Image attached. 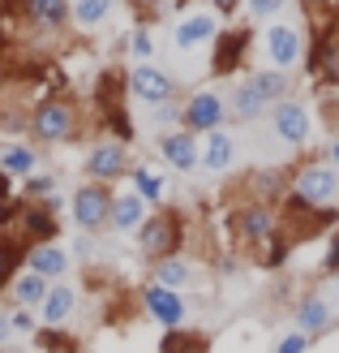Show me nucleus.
Instances as JSON below:
<instances>
[{"label":"nucleus","mask_w":339,"mask_h":353,"mask_svg":"<svg viewBox=\"0 0 339 353\" xmlns=\"http://www.w3.org/2000/svg\"><path fill=\"white\" fill-rule=\"evenodd\" d=\"M292 207H305V211H331V203L339 199V168L327 164V160H309L300 164L296 176H292Z\"/></svg>","instance_id":"f257e3e1"},{"label":"nucleus","mask_w":339,"mask_h":353,"mask_svg":"<svg viewBox=\"0 0 339 353\" xmlns=\"http://www.w3.org/2000/svg\"><path fill=\"white\" fill-rule=\"evenodd\" d=\"M30 134L39 143H65V138L78 134V108L69 99H43L30 112Z\"/></svg>","instance_id":"f03ea898"},{"label":"nucleus","mask_w":339,"mask_h":353,"mask_svg":"<svg viewBox=\"0 0 339 353\" xmlns=\"http://www.w3.org/2000/svg\"><path fill=\"white\" fill-rule=\"evenodd\" d=\"M266 61H271V69H279V74H288V69L300 65V57H305V30L292 26V22H275L266 26Z\"/></svg>","instance_id":"7ed1b4c3"},{"label":"nucleus","mask_w":339,"mask_h":353,"mask_svg":"<svg viewBox=\"0 0 339 353\" xmlns=\"http://www.w3.org/2000/svg\"><path fill=\"white\" fill-rule=\"evenodd\" d=\"M138 245H142V254H151V259H172V250L181 245V220H176L172 211L146 216L138 228Z\"/></svg>","instance_id":"20e7f679"},{"label":"nucleus","mask_w":339,"mask_h":353,"mask_svg":"<svg viewBox=\"0 0 339 353\" xmlns=\"http://www.w3.org/2000/svg\"><path fill=\"white\" fill-rule=\"evenodd\" d=\"M223 117H228V103L219 91H193L189 103L181 108V121L189 125V134H210V130H223Z\"/></svg>","instance_id":"39448f33"},{"label":"nucleus","mask_w":339,"mask_h":353,"mask_svg":"<svg viewBox=\"0 0 339 353\" xmlns=\"http://www.w3.org/2000/svg\"><path fill=\"white\" fill-rule=\"evenodd\" d=\"M271 125H275V138H279V143H288V147H305V143H309L314 121H309V108H305V103L283 99V103H275V108H271Z\"/></svg>","instance_id":"423d86ee"},{"label":"nucleus","mask_w":339,"mask_h":353,"mask_svg":"<svg viewBox=\"0 0 339 353\" xmlns=\"http://www.w3.org/2000/svg\"><path fill=\"white\" fill-rule=\"evenodd\" d=\"M292 319H296V332H305V336H322V332L339 327V314L327 302V293H300Z\"/></svg>","instance_id":"0eeeda50"},{"label":"nucleus","mask_w":339,"mask_h":353,"mask_svg":"<svg viewBox=\"0 0 339 353\" xmlns=\"http://www.w3.org/2000/svg\"><path fill=\"white\" fill-rule=\"evenodd\" d=\"M129 95L142 99V103H151V108H159V103L176 99V82L164 74V69H155V65H138L129 74Z\"/></svg>","instance_id":"6e6552de"},{"label":"nucleus","mask_w":339,"mask_h":353,"mask_svg":"<svg viewBox=\"0 0 339 353\" xmlns=\"http://www.w3.org/2000/svg\"><path fill=\"white\" fill-rule=\"evenodd\" d=\"M142 306H146V314L151 319H159L164 327H181L185 323V314H189V306H185V297L181 293H172V289H159V285H146L142 289Z\"/></svg>","instance_id":"1a4fd4ad"},{"label":"nucleus","mask_w":339,"mask_h":353,"mask_svg":"<svg viewBox=\"0 0 339 353\" xmlns=\"http://www.w3.org/2000/svg\"><path fill=\"white\" fill-rule=\"evenodd\" d=\"M210 39H219V17L215 13H185L181 22L172 26V43L181 52H193V48H202Z\"/></svg>","instance_id":"9d476101"},{"label":"nucleus","mask_w":339,"mask_h":353,"mask_svg":"<svg viewBox=\"0 0 339 353\" xmlns=\"http://www.w3.org/2000/svg\"><path fill=\"white\" fill-rule=\"evenodd\" d=\"M112 216V194L103 190V185H82L74 194V220L82 228H99V224H108Z\"/></svg>","instance_id":"9b49d317"},{"label":"nucleus","mask_w":339,"mask_h":353,"mask_svg":"<svg viewBox=\"0 0 339 353\" xmlns=\"http://www.w3.org/2000/svg\"><path fill=\"white\" fill-rule=\"evenodd\" d=\"M159 151H164V160H168L176 172H189V168L202 164V147H198V138H193L189 130L164 134V138H159Z\"/></svg>","instance_id":"f8f14e48"},{"label":"nucleus","mask_w":339,"mask_h":353,"mask_svg":"<svg viewBox=\"0 0 339 353\" xmlns=\"http://www.w3.org/2000/svg\"><path fill=\"white\" fill-rule=\"evenodd\" d=\"M237 233L245 237V241H275V233H279V224H275V211L266 207V203H254V207H245L241 216H237Z\"/></svg>","instance_id":"ddd939ff"},{"label":"nucleus","mask_w":339,"mask_h":353,"mask_svg":"<svg viewBox=\"0 0 339 353\" xmlns=\"http://www.w3.org/2000/svg\"><path fill=\"white\" fill-rule=\"evenodd\" d=\"M26 272L43 276V280H56V276L69 272V254L61 250L56 241H39V245H30V250H26Z\"/></svg>","instance_id":"4468645a"},{"label":"nucleus","mask_w":339,"mask_h":353,"mask_svg":"<svg viewBox=\"0 0 339 353\" xmlns=\"http://www.w3.org/2000/svg\"><path fill=\"white\" fill-rule=\"evenodd\" d=\"M86 172H91L95 181H116L124 172V143H99L86 155Z\"/></svg>","instance_id":"2eb2a0df"},{"label":"nucleus","mask_w":339,"mask_h":353,"mask_svg":"<svg viewBox=\"0 0 339 353\" xmlns=\"http://www.w3.org/2000/svg\"><path fill=\"white\" fill-rule=\"evenodd\" d=\"M232 160H237V143H232V134H228V130H210L206 143H202V168L228 172Z\"/></svg>","instance_id":"dca6fc26"},{"label":"nucleus","mask_w":339,"mask_h":353,"mask_svg":"<svg viewBox=\"0 0 339 353\" xmlns=\"http://www.w3.org/2000/svg\"><path fill=\"white\" fill-rule=\"evenodd\" d=\"M245 52H249V30H241V26L228 30V34L215 39V65H210V69H215V74H232V69L241 65Z\"/></svg>","instance_id":"f3484780"},{"label":"nucleus","mask_w":339,"mask_h":353,"mask_svg":"<svg viewBox=\"0 0 339 353\" xmlns=\"http://www.w3.org/2000/svg\"><path fill=\"white\" fill-rule=\"evenodd\" d=\"M120 233H133V228H142V220H146V199L142 194H112V216H108Z\"/></svg>","instance_id":"a211bd4d"},{"label":"nucleus","mask_w":339,"mask_h":353,"mask_svg":"<svg viewBox=\"0 0 339 353\" xmlns=\"http://www.w3.org/2000/svg\"><path fill=\"white\" fill-rule=\"evenodd\" d=\"M254 91L262 95V103L271 108V103H283V95L292 91V82H288V74H279V69H258V74H249L245 78Z\"/></svg>","instance_id":"6ab92c4d"},{"label":"nucleus","mask_w":339,"mask_h":353,"mask_svg":"<svg viewBox=\"0 0 339 353\" xmlns=\"http://www.w3.org/2000/svg\"><path fill=\"white\" fill-rule=\"evenodd\" d=\"M74 306H78V293L69 289V285H56V289H47V297H43V323L47 327H56V323H65L69 314H74Z\"/></svg>","instance_id":"aec40b11"},{"label":"nucleus","mask_w":339,"mask_h":353,"mask_svg":"<svg viewBox=\"0 0 339 353\" xmlns=\"http://www.w3.org/2000/svg\"><path fill=\"white\" fill-rule=\"evenodd\" d=\"M22 5H26V17L43 30L65 26V17H69V0H22Z\"/></svg>","instance_id":"412c9836"},{"label":"nucleus","mask_w":339,"mask_h":353,"mask_svg":"<svg viewBox=\"0 0 339 353\" xmlns=\"http://www.w3.org/2000/svg\"><path fill=\"white\" fill-rule=\"evenodd\" d=\"M189 280H193V268H189L185 259H176V254H172V259H159V268H155V285H159V289L181 293Z\"/></svg>","instance_id":"4be33fe9"},{"label":"nucleus","mask_w":339,"mask_h":353,"mask_svg":"<svg viewBox=\"0 0 339 353\" xmlns=\"http://www.w3.org/2000/svg\"><path fill=\"white\" fill-rule=\"evenodd\" d=\"M22 228H26V237H30L34 245L56 237V220H52L47 207H22Z\"/></svg>","instance_id":"5701e85b"},{"label":"nucleus","mask_w":339,"mask_h":353,"mask_svg":"<svg viewBox=\"0 0 339 353\" xmlns=\"http://www.w3.org/2000/svg\"><path fill=\"white\" fill-rule=\"evenodd\" d=\"M318 74H322L331 86H339V34H331V39H322L314 48V61H309Z\"/></svg>","instance_id":"b1692460"},{"label":"nucleus","mask_w":339,"mask_h":353,"mask_svg":"<svg viewBox=\"0 0 339 353\" xmlns=\"http://www.w3.org/2000/svg\"><path fill=\"white\" fill-rule=\"evenodd\" d=\"M13 297H17V306H22V310H34V306H43V297H47V280H43V276H34V272L17 276V285H13Z\"/></svg>","instance_id":"393cba45"},{"label":"nucleus","mask_w":339,"mask_h":353,"mask_svg":"<svg viewBox=\"0 0 339 353\" xmlns=\"http://www.w3.org/2000/svg\"><path fill=\"white\" fill-rule=\"evenodd\" d=\"M228 108H232V117H241V121H258V117L266 112V103H262V95H258L249 82H241L237 91H232V103H228Z\"/></svg>","instance_id":"a878e982"},{"label":"nucleus","mask_w":339,"mask_h":353,"mask_svg":"<svg viewBox=\"0 0 339 353\" xmlns=\"http://www.w3.org/2000/svg\"><path fill=\"white\" fill-rule=\"evenodd\" d=\"M108 13H112V0H74L78 26H99V22H108Z\"/></svg>","instance_id":"bb28decb"},{"label":"nucleus","mask_w":339,"mask_h":353,"mask_svg":"<svg viewBox=\"0 0 339 353\" xmlns=\"http://www.w3.org/2000/svg\"><path fill=\"white\" fill-rule=\"evenodd\" d=\"M34 168V155L26 147H5L0 151V176H26Z\"/></svg>","instance_id":"cd10ccee"},{"label":"nucleus","mask_w":339,"mask_h":353,"mask_svg":"<svg viewBox=\"0 0 339 353\" xmlns=\"http://www.w3.org/2000/svg\"><path fill=\"white\" fill-rule=\"evenodd\" d=\"M206 341L198 336V332H172V336H164V345H159V353H202Z\"/></svg>","instance_id":"c85d7f7f"},{"label":"nucleus","mask_w":339,"mask_h":353,"mask_svg":"<svg viewBox=\"0 0 339 353\" xmlns=\"http://www.w3.org/2000/svg\"><path fill=\"white\" fill-rule=\"evenodd\" d=\"M133 194H142L146 203H159L164 199V181H159L155 172H146V168H133Z\"/></svg>","instance_id":"c756f323"},{"label":"nucleus","mask_w":339,"mask_h":353,"mask_svg":"<svg viewBox=\"0 0 339 353\" xmlns=\"http://www.w3.org/2000/svg\"><path fill=\"white\" fill-rule=\"evenodd\" d=\"M17 263H22V245L0 237V289H5L9 280H13V268H17Z\"/></svg>","instance_id":"7c9ffc66"},{"label":"nucleus","mask_w":339,"mask_h":353,"mask_svg":"<svg viewBox=\"0 0 339 353\" xmlns=\"http://www.w3.org/2000/svg\"><path fill=\"white\" fill-rule=\"evenodd\" d=\"M245 9H249L254 22H266V17H279L288 9V0H245Z\"/></svg>","instance_id":"2f4dec72"},{"label":"nucleus","mask_w":339,"mask_h":353,"mask_svg":"<svg viewBox=\"0 0 339 353\" xmlns=\"http://www.w3.org/2000/svg\"><path fill=\"white\" fill-rule=\"evenodd\" d=\"M309 345H314V336H305V332H288V336H279V345H275V353H309Z\"/></svg>","instance_id":"473e14b6"},{"label":"nucleus","mask_w":339,"mask_h":353,"mask_svg":"<svg viewBox=\"0 0 339 353\" xmlns=\"http://www.w3.org/2000/svg\"><path fill=\"white\" fill-rule=\"evenodd\" d=\"M34 341H39V345H47L52 353H78V345H74V341H65V336H61L56 327H47V332H39V336H34Z\"/></svg>","instance_id":"72a5a7b5"},{"label":"nucleus","mask_w":339,"mask_h":353,"mask_svg":"<svg viewBox=\"0 0 339 353\" xmlns=\"http://www.w3.org/2000/svg\"><path fill=\"white\" fill-rule=\"evenodd\" d=\"M129 48H133V57L146 61V57H151V30H146V26H138V30H133V39H129Z\"/></svg>","instance_id":"f704fd0d"},{"label":"nucleus","mask_w":339,"mask_h":353,"mask_svg":"<svg viewBox=\"0 0 339 353\" xmlns=\"http://www.w3.org/2000/svg\"><path fill=\"white\" fill-rule=\"evenodd\" d=\"M9 216H17V203H13V194H9V181L0 176V224H5Z\"/></svg>","instance_id":"c9c22d12"},{"label":"nucleus","mask_w":339,"mask_h":353,"mask_svg":"<svg viewBox=\"0 0 339 353\" xmlns=\"http://www.w3.org/2000/svg\"><path fill=\"white\" fill-rule=\"evenodd\" d=\"M322 268H327V276H335V272H339V228L331 233V245H327V259H322Z\"/></svg>","instance_id":"e433bc0d"},{"label":"nucleus","mask_w":339,"mask_h":353,"mask_svg":"<svg viewBox=\"0 0 339 353\" xmlns=\"http://www.w3.org/2000/svg\"><path fill=\"white\" fill-rule=\"evenodd\" d=\"M39 194H52V176H30V199L39 203Z\"/></svg>","instance_id":"4c0bfd02"},{"label":"nucleus","mask_w":339,"mask_h":353,"mask_svg":"<svg viewBox=\"0 0 339 353\" xmlns=\"http://www.w3.org/2000/svg\"><path fill=\"white\" fill-rule=\"evenodd\" d=\"M327 302L335 306V314H339V272L335 276H327Z\"/></svg>","instance_id":"58836bf2"},{"label":"nucleus","mask_w":339,"mask_h":353,"mask_svg":"<svg viewBox=\"0 0 339 353\" xmlns=\"http://www.w3.org/2000/svg\"><path fill=\"white\" fill-rule=\"evenodd\" d=\"M9 332H13V323H9V314H0V349L9 345Z\"/></svg>","instance_id":"ea45409f"},{"label":"nucleus","mask_w":339,"mask_h":353,"mask_svg":"<svg viewBox=\"0 0 339 353\" xmlns=\"http://www.w3.org/2000/svg\"><path fill=\"white\" fill-rule=\"evenodd\" d=\"M327 164H335V168H339V134L331 138V147H327Z\"/></svg>","instance_id":"a19ab883"},{"label":"nucleus","mask_w":339,"mask_h":353,"mask_svg":"<svg viewBox=\"0 0 339 353\" xmlns=\"http://www.w3.org/2000/svg\"><path fill=\"white\" fill-rule=\"evenodd\" d=\"M210 5H215L219 13H232V9H237V5H241V0H210Z\"/></svg>","instance_id":"79ce46f5"},{"label":"nucleus","mask_w":339,"mask_h":353,"mask_svg":"<svg viewBox=\"0 0 339 353\" xmlns=\"http://www.w3.org/2000/svg\"><path fill=\"white\" fill-rule=\"evenodd\" d=\"M138 5H159V0H138Z\"/></svg>","instance_id":"37998d69"},{"label":"nucleus","mask_w":339,"mask_h":353,"mask_svg":"<svg viewBox=\"0 0 339 353\" xmlns=\"http://www.w3.org/2000/svg\"><path fill=\"white\" fill-rule=\"evenodd\" d=\"M300 5H318V0H300Z\"/></svg>","instance_id":"c03bdc74"}]
</instances>
